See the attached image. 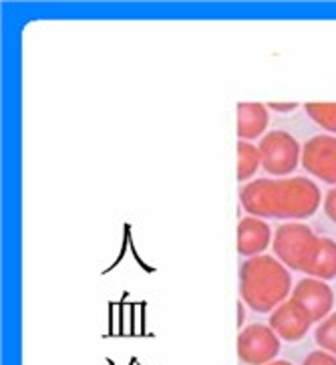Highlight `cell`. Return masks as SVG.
<instances>
[{"instance_id":"cell-3","label":"cell","mask_w":336,"mask_h":365,"mask_svg":"<svg viewBox=\"0 0 336 365\" xmlns=\"http://www.w3.org/2000/svg\"><path fill=\"white\" fill-rule=\"evenodd\" d=\"M292 274L274 255H260L240 264V297L256 313H272L292 294Z\"/></svg>"},{"instance_id":"cell-14","label":"cell","mask_w":336,"mask_h":365,"mask_svg":"<svg viewBox=\"0 0 336 365\" xmlns=\"http://www.w3.org/2000/svg\"><path fill=\"white\" fill-rule=\"evenodd\" d=\"M302 365H336V355L328 354L325 349H316L304 357Z\"/></svg>"},{"instance_id":"cell-1","label":"cell","mask_w":336,"mask_h":365,"mask_svg":"<svg viewBox=\"0 0 336 365\" xmlns=\"http://www.w3.org/2000/svg\"><path fill=\"white\" fill-rule=\"evenodd\" d=\"M322 200L318 184L306 176L260 178L240 190L243 210L262 220H306L316 214Z\"/></svg>"},{"instance_id":"cell-9","label":"cell","mask_w":336,"mask_h":365,"mask_svg":"<svg viewBox=\"0 0 336 365\" xmlns=\"http://www.w3.org/2000/svg\"><path fill=\"white\" fill-rule=\"evenodd\" d=\"M274 236L266 220L256 216H243L238 222V252L243 259L260 257L272 245Z\"/></svg>"},{"instance_id":"cell-15","label":"cell","mask_w":336,"mask_h":365,"mask_svg":"<svg viewBox=\"0 0 336 365\" xmlns=\"http://www.w3.org/2000/svg\"><path fill=\"white\" fill-rule=\"evenodd\" d=\"M322 208H325L326 218L336 224V186L326 192L325 200H322Z\"/></svg>"},{"instance_id":"cell-18","label":"cell","mask_w":336,"mask_h":365,"mask_svg":"<svg viewBox=\"0 0 336 365\" xmlns=\"http://www.w3.org/2000/svg\"><path fill=\"white\" fill-rule=\"evenodd\" d=\"M266 365H292L290 361H286V359H274V361H270V364Z\"/></svg>"},{"instance_id":"cell-10","label":"cell","mask_w":336,"mask_h":365,"mask_svg":"<svg viewBox=\"0 0 336 365\" xmlns=\"http://www.w3.org/2000/svg\"><path fill=\"white\" fill-rule=\"evenodd\" d=\"M268 123H270V113L264 103H254V101H240L238 103V123L236 131L242 142H254L262 140L266 135Z\"/></svg>"},{"instance_id":"cell-16","label":"cell","mask_w":336,"mask_h":365,"mask_svg":"<svg viewBox=\"0 0 336 365\" xmlns=\"http://www.w3.org/2000/svg\"><path fill=\"white\" fill-rule=\"evenodd\" d=\"M266 107L276 111V113H290V111H294L298 107V103H268Z\"/></svg>"},{"instance_id":"cell-13","label":"cell","mask_w":336,"mask_h":365,"mask_svg":"<svg viewBox=\"0 0 336 365\" xmlns=\"http://www.w3.org/2000/svg\"><path fill=\"white\" fill-rule=\"evenodd\" d=\"M314 341L320 349L336 355V313H330L318 323V327L314 331Z\"/></svg>"},{"instance_id":"cell-8","label":"cell","mask_w":336,"mask_h":365,"mask_svg":"<svg viewBox=\"0 0 336 365\" xmlns=\"http://www.w3.org/2000/svg\"><path fill=\"white\" fill-rule=\"evenodd\" d=\"M290 297L308 311L313 323H320L328 317L335 307V291L330 289V284L313 277H306L294 284Z\"/></svg>"},{"instance_id":"cell-5","label":"cell","mask_w":336,"mask_h":365,"mask_svg":"<svg viewBox=\"0 0 336 365\" xmlns=\"http://www.w3.org/2000/svg\"><path fill=\"white\" fill-rule=\"evenodd\" d=\"M282 339L270 325L252 323L240 329L238 357L243 365H266L278 359Z\"/></svg>"},{"instance_id":"cell-4","label":"cell","mask_w":336,"mask_h":365,"mask_svg":"<svg viewBox=\"0 0 336 365\" xmlns=\"http://www.w3.org/2000/svg\"><path fill=\"white\" fill-rule=\"evenodd\" d=\"M262 168L272 178H288L300 165L302 148L288 131L274 130L258 142Z\"/></svg>"},{"instance_id":"cell-7","label":"cell","mask_w":336,"mask_h":365,"mask_svg":"<svg viewBox=\"0 0 336 365\" xmlns=\"http://www.w3.org/2000/svg\"><path fill=\"white\" fill-rule=\"evenodd\" d=\"M280 339L290 343H296L304 339L308 335V331L313 327V319L308 315V311L290 297L288 301H284L282 305L276 307L270 313V323H268Z\"/></svg>"},{"instance_id":"cell-17","label":"cell","mask_w":336,"mask_h":365,"mask_svg":"<svg viewBox=\"0 0 336 365\" xmlns=\"http://www.w3.org/2000/svg\"><path fill=\"white\" fill-rule=\"evenodd\" d=\"M238 325H240V329H243V301L238 303Z\"/></svg>"},{"instance_id":"cell-2","label":"cell","mask_w":336,"mask_h":365,"mask_svg":"<svg viewBox=\"0 0 336 365\" xmlns=\"http://www.w3.org/2000/svg\"><path fill=\"white\" fill-rule=\"evenodd\" d=\"M274 257L288 267L313 279H336V240L318 236L308 224L284 222L278 226L272 240Z\"/></svg>"},{"instance_id":"cell-11","label":"cell","mask_w":336,"mask_h":365,"mask_svg":"<svg viewBox=\"0 0 336 365\" xmlns=\"http://www.w3.org/2000/svg\"><path fill=\"white\" fill-rule=\"evenodd\" d=\"M262 168V158L258 145L252 142L238 140V182H248Z\"/></svg>"},{"instance_id":"cell-12","label":"cell","mask_w":336,"mask_h":365,"mask_svg":"<svg viewBox=\"0 0 336 365\" xmlns=\"http://www.w3.org/2000/svg\"><path fill=\"white\" fill-rule=\"evenodd\" d=\"M306 115L330 135H336V103H306Z\"/></svg>"},{"instance_id":"cell-6","label":"cell","mask_w":336,"mask_h":365,"mask_svg":"<svg viewBox=\"0 0 336 365\" xmlns=\"http://www.w3.org/2000/svg\"><path fill=\"white\" fill-rule=\"evenodd\" d=\"M302 168L310 176L336 186V135H314L302 145Z\"/></svg>"}]
</instances>
